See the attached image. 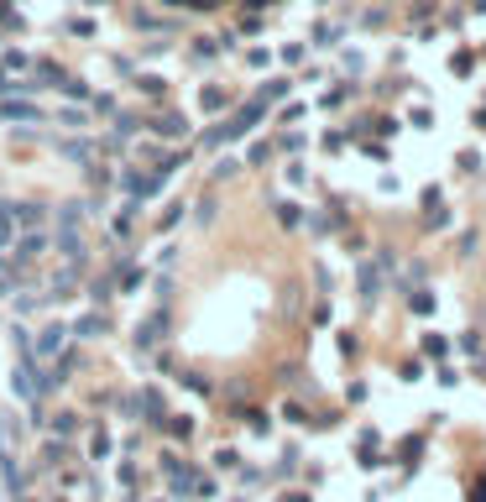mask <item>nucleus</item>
<instances>
[{
  "label": "nucleus",
  "instance_id": "obj_1",
  "mask_svg": "<svg viewBox=\"0 0 486 502\" xmlns=\"http://www.w3.org/2000/svg\"><path fill=\"white\" fill-rule=\"evenodd\" d=\"M42 246H48V241L37 236V230H32V236H21V241L11 246V257H6V267H32L37 257H42Z\"/></svg>",
  "mask_w": 486,
  "mask_h": 502
},
{
  "label": "nucleus",
  "instance_id": "obj_2",
  "mask_svg": "<svg viewBox=\"0 0 486 502\" xmlns=\"http://www.w3.org/2000/svg\"><path fill=\"white\" fill-rule=\"evenodd\" d=\"M63 335H68V330H63V324H48V330H42V340H37V346H32V361H48L53 351L63 346Z\"/></svg>",
  "mask_w": 486,
  "mask_h": 502
},
{
  "label": "nucleus",
  "instance_id": "obj_3",
  "mask_svg": "<svg viewBox=\"0 0 486 502\" xmlns=\"http://www.w3.org/2000/svg\"><path fill=\"white\" fill-rule=\"evenodd\" d=\"M157 330H162V314H152L147 324H136V346H152V340H157Z\"/></svg>",
  "mask_w": 486,
  "mask_h": 502
},
{
  "label": "nucleus",
  "instance_id": "obj_4",
  "mask_svg": "<svg viewBox=\"0 0 486 502\" xmlns=\"http://www.w3.org/2000/svg\"><path fill=\"white\" fill-rule=\"evenodd\" d=\"M100 330H105V319H100V314H89V319H79V330H73V335H84V340H95Z\"/></svg>",
  "mask_w": 486,
  "mask_h": 502
}]
</instances>
